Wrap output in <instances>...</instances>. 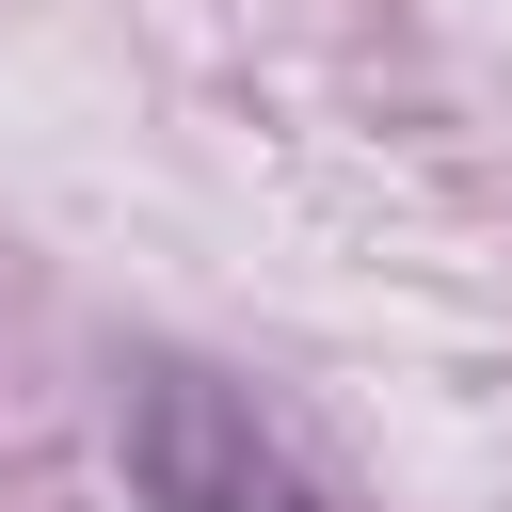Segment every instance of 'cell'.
<instances>
[{"label": "cell", "instance_id": "obj_1", "mask_svg": "<svg viewBox=\"0 0 512 512\" xmlns=\"http://www.w3.org/2000/svg\"><path fill=\"white\" fill-rule=\"evenodd\" d=\"M112 464H128V512H336L320 464L208 352H128L112 368Z\"/></svg>", "mask_w": 512, "mask_h": 512}]
</instances>
